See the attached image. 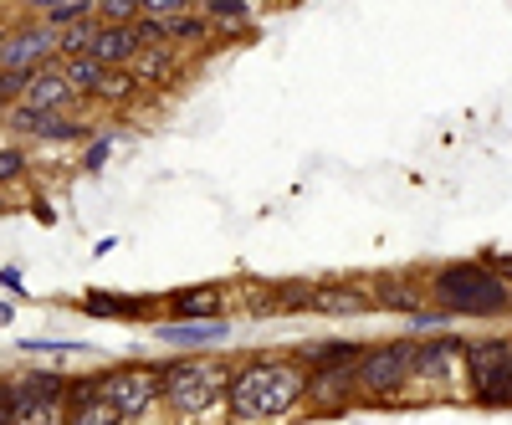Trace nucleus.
Instances as JSON below:
<instances>
[{"instance_id": "obj_1", "label": "nucleus", "mask_w": 512, "mask_h": 425, "mask_svg": "<svg viewBox=\"0 0 512 425\" xmlns=\"http://www.w3.org/2000/svg\"><path fill=\"white\" fill-rule=\"evenodd\" d=\"M308 410V364L297 354H246L231 379V425H287Z\"/></svg>"}, {"instance_id": "obj_2", "label": "nucleus", "mask_w": 512, "mask_h": 425, "mask_svg": "<svg viewBox=\"0 0 512 425\" xmlns=\"http://www.w3.org/2000/svg\"><path fill=\"white\" fill-rule=\"evenodd\" d=\"M169 425H231V379L236 359L221 354H180L159 364Z\"/></svg>"}, {"instance_id": "obj_3", "label": "nucleus", "mask_w": 512, "mask_h": 425, "mask_svg": "<svg viewBox=\"0 0 512 425\" xmlns=\"http://www.w3.org/2000/svg\"><path fill=\"white\" fill-rule=\"evenodd\" d=\"M425 287H431V308L451 318H472V323L512 318V282L487 257H451L425 267Z\"/></svg>"}, {"instance_id": "obj_4", "label": "nucleus", "mask_w": 512, "mask_h": 425, "mask_svg": "<svg viewBox=\"0 0 512 425\" xmlns=\"http://www.w3.org/2000/svg\"><path fill=\"white\" fill-rule=\"evenodd\" d=\"M415 364H420L415 338H374V344L364 349V359L354 364L359 400L364 405H410Z\"/></svg>"}, {"instance_id": "obj_5", "label": "nucleus", "mask_w": 512, "mask_h": 425, "mask_svg": "<svg viewBox=\"0 0 512 425\" xmlns=\"http://www.w3.org/2000/svg\"><path fill=\"white\" fill-rule=\"evenodd\" d=\"M67 395H72V374H62V369L6 374L0 425H67Z\"/></svg>"}, {"instance_id": "obj_6", "label": "nucleus", "mask_w": 512, "mask_h": 425, "mask_svg": "<svg viewBox=\"0 0 512 425\" xmlns=\"http://www.w3.org/2000/svg\"><path fill=\"white\" fill-rule=\"evenodd\" d=\"M98 374H103V395L113 400L123 425H169L159 364H113Z\"/></svg>"}, {"instance_id": "obj_7", "label": "nucleus", "mask_w": 512, "mask_h": 425, "mask_svg": "<svg viewBox=\"0 0 512 425\" xmlns=\"http://www.w3.org/2000/svg\"><path fill=\"white\" fill-rule=\"evenodd\" d=\"M466 349L472 338L461 333H441V338H425L420 344V364H415V390L410 400H466Z\"/></svg>"}, {"instance_id": "obj_8", "label": "nucleus", "mask_w": 512, "mask_h": 425, "mask_svg": "<svg viewBox=\"0 0 512 425\" xmlns=\"http://www.w3.org/2000/svg\"><path fill=\"white\" fill-rule=\"evenodd\" d=\"M466 400L482 410H512V338L482 333L466 349Z\"/></svg>"}, {"instance_id": "obj_9", "label": "nucleus", "mask_w": 512, "mask_h": 425, "mask_svg": "<svg viewBox=\"0 0 512 425\" xmlns=\"http://www.w3.org/2000/svg\"><path fill=\"white\" fill-rule=\"evenodd\" d=\"M62 62V31L21 11V26L6 21L0 31V72H41Z\"/></svg>"}, {"instance_id": "obj_10", "label": "nucleus", "mask_w": 512, "mask_h": 425, "mask_svg": "<svg viewBox=\"0 0 512 425\" xmlns=\"http://www.w3.org/2000/svg\"><path fill=\"white\" fill-rule=\"evenodd\" d=\"M369 297L374 313H400L415 318L431 308V287H425V267H395V272H369Z\"/></svg>"}, {"instance_id": "obj_11", "label": "nucleus", "mask_w": 512, "mask_h": 425, "mask_svg": "<svg viewBox=\"0 0 512 425\" xmlns=\"http://www.w3.org/2000/svg\"><path fill=\"white\" fill-rule=\"evenodd\" d=\"M164 318H180V323H216L231 313V287L226 282H185L175 292L159 297Z\"/></svg>"}, {"instance_id": "obj_12", "label": "nucleus", "mask_w": 512, "mask_h": 425, "mask_svg": "<svg viewBox=\"0 0 512 425\" xmlns=\"http://www.w3.org/2000/svg\"><path fill=\"white\" fill-rule=\"evenodd\" d=\"M21 108H31V113H41V118H62V113H77V108H88V103H82V93L62 77V67H41V72L31 77Z\"/></svg>"}, {"instance_id": "obj_13", "label": "nucleus", "mask_w": 512, "mask_h": 425, "mask_svg": "<svg viewBox=\"0 0 512 425\" xmlns=\"http://www.w3.org/2000/svg\"><path fill=\"white\" fill-rule=\"evenodd\" d=\"M231 333H236V323H226V318H216V323H180V318H159V323H154V338H159V344L185 349V354L221 349V344H231Z\"/></svg>"}, {"instance_id": "obj_14", "label": "nucleus", "mask_w": 512, "mask_h": 425, "mask_svg": "<svg viewBox=\"0 0 512 425\" xmlns=\"http://www.w3.org/2000/svg\"><path fill=\"white\" fill-rule=\"evenodd\" d=\"M349 405H364L354 369H318V374L308 369V410L313 415H344Z\"/></svg>"}, {"instance_id": "obj_15", "label": "nucleus", "mask_w": 512, "mask_h": 425, "mask_svg": "<svg viewBox=\"0 0 512 425\" xmlns=\"http://www.w3.org/2000/svg\"><path fill=\"white\" fill-rule=\"evenodd\" d=\"M185 67H190V52L159 41V47H144L139 62L128 67V72H134V82H139L144 93H164V88H175V82L185 77Z\"/></svg>"}, {"instance_id": "obj_16", "label": "nucleus", "mask_w": 512, "mask_h": 425, "mask_svg": "<svg viewBox=\"0 0 512 425\" xmlns=\"http://www.w3.org/2000/svg\"><path fill=\"white\" fill-rule=\"evenodd\" d=\"M67 425H123V415H118L113 400L103 395V374H72Z\"/></svg>"}, {"instance_id": "obj_17", "label": "nucleus", "mask_w": 512, "mask_h": 425, "mask_svg": "<svg viewBox=\"0 0 512 425\" xmlns=\"http://www.w3.org/2000/svg\"><path fill=\"white\" fill-rule=\"evenodd\" d=\"M313 313H323V318H364V313H374L369 282H364V277H333V282H318Z\"/></svg>"}, {"instance_id": "obj_18", "label": "nucleus", "mask_w": 512, "mask_h": 425, "mask_svg": "<svg viewBox=\"0 0 512 425\" xmlns=\"http://www.w3.org/2000/svg\"><path fill=\"white\" fill-rule=\"evenodd\" d=\"M77 308L88 313V318H118V323H134V318H164V303L159 297H118V292H82L77 297Z\"/></svg>"}, {"instance_id": "obj_19", "label": "nucleus", "mask_w": 512, "mask_h": 425, "mask_svg": "<svg viewBox=\"0 0 512 425\" xmlns=\"http://www.w3.org/2000/svg\"><path fill=\"white\" fill-rule=\"evenodd\" d=\"M144 47H149V41H144V31H139V26H103V21H98L88 57H98L103 67H118V72H128V67L139 62V52H144Z\"/></svg>"}, {"instance_id": "obj_20", "label": "nucleus", "mask_w": 512, "mask_h": 425, "mask_svg": "<svg viewBox=\"0 0 512 425\" xmlns=\"http://www.w3.org/2000/svg\"><path fill=\"white\" fill-rule=\"evenodd\" d=\"M364 349H369V344H359V338H344V333H338V338H308V344H297L292 354L318 374V369H354V364L364 359Z\"/></svg>"}, {"instance_id": "obj_21", "label": "nucleus", "mask_w": 512, "mask_h": 425, "mask_svg": "<svg viewBox=\"0 0 512 425\" xmlns=\"http://www.w3.org/2000/svg\"><path fill=\"white\" fill-rule=\"evenodd\" d=\"M200 16V0H144V26H154L169 47L185 36V26Z\"/></svg>"}, {"instance_id": "obj_22", "label": "nucleus", "mask_w": 512, "mask_h": 425, "mask_svg": "<svg viewBox=\"0 0 512 425\" xmlns=\"http://www.w3.org/2000/svg\"><path fill=\"white\" fill-rule=\"evenodd\" d=\"M200 16L210 21V31H216L221 41L246 36L256 26V6H246V0H200Z\"/></svg>"}, {"instance_id": "obj_23", "label": "nucleus", "mask_w": 512, "mask_h": 425, "mask_svg": "<svg viewBox=\"0 0 512 425\" xmlns=\"http://www.w3.org/2000/svg\"><path fill=\"white\" fill-rule=\"evenodd\" d=\"M313 297H318V282L308 277H287V282H267V313H313Z\"/></svg>"}, {"instance_id": "obj_24", "label": "nucleus", "mask_w": 512, "mask_h": 425, "mask_svg": "<svg viewBox=\"0 0 512 425\" xmlns=\"http://www.w3.org/2000/svg\"><path fill=\"white\" fill-rule=\"evenodd\" d=\"M26 16L47 21L52 31H72V26H88L98 21V6H88V0H41V6H21Z\"/></svg>"}, {"instance_id": "obj_25", "label": "nucleus", "mask_w": 512, "mask_h": 425, "mask_svg": "<svg viewBox=\"0 0 512 425\" xmlns=\"http://www.w3.org/2000/svg\"><path fill=\"white\" fill-rule=\"evenodd\" d=\"M57 67H62V77L72 82V88L82 93V103H93L98 88H103V77L113 72V67H103L98 57H67V62H57Z\"/></svg>"}, {"instance_id": "obj_26", "label": "nucleus", "mask_w": 512, "mask_h": 425, "mask_svg": "<svg viewBox=\"0 0 512 425\" xmlns=\"http://www.w3.org/2000/svg\"><path fill=\"white\" fill-rule=\"evenodd\" d=\"M77 139H88V123L77 113H62V118H41L31 144H77Z\"/></svg>"}, {"instance_id": "obj_27", "label": "nucleus", "mask_w": 512, "mask_h": 425, "mask_svg": "<svg viewBox=\"0 0 512 425\" xmlns=\"http://www.w3.org/2000/svg\"><path fill=\"white\" fill-rule=\"evenodd\" d=\"M451 313H441V308H425V313H415V318H405V338H415V344H425V338H441V333H451Z\"/></svg>"}, {"instance_id": "obj_28", "label": "nucleus", "mask_w": 512, "mask_h": 425, "mask_svg": "<svg viewBox=\"0 0 512 425\" xmlns=\"http://www.w3.org/2000/svg\"><path fill=\"white\" fill-rule=\"evenodd\" d=\"M98 21L103 26H139L144 21V0H98Z\"/></svg>"}, {"instance_id": "obj_29", "label": "nucleus", "mask_w": 512, "mask_h": 425, "mask_svg": "<svg viewBox=\"0 0 512 425\" xmlns=\"http://www.w3.org/2000/svg\"><path fill=\"white\" fill-rule=\"evenodd\" d=\"M31 169V154H26V144H16V139H6V149H0V185L6 190H16V180Z\"/></svg>"}, {"instance_id": "obj_30", "label": "nucleus", "mask_w": 512, "mask_h": 425, "mask_svg": "<svg viewBox=\"0 0 512 425\" xmlns=\"http://www.w3.org/2000/svg\"><path fill=\"white\" fill-rule=\"evenodd\" d=\"M108 154H113V139L103 134V139H93L88 149H82V169H103V164H108Z\"/></svg>"}, {"instance_id": "obj_31", "label": "nucleus", "mask_w": 512, "mask_h": 425, "mask_svg": "<svg viewBox=\"0 0 512 425\" xmlns=\"http://www.w3.org/2000/svg\"><path fill=\"white\" fill-rule=\"evenodd\" d=\"M0 282H6V292H26V282H21V272H16V267L0 272Z\"/></svg>"}]
</instances>
